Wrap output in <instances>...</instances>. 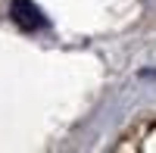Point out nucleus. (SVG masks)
Segmentation results:
<instances>
[{"label":"nucleus","mask_w":156,"mask_h":153,"mask_svg":"<svg viewBox=\"0 0 156 153\" xmlns=\"http://www.w3.org/2000/svg\"><path fill=\"white\" fill-rule=\"evenodd\" d=\"M9 19L16 22L22 31H41V28H47L44 9L37 3H31V0H12L9 3Z\"/></svg>","instance_id":"1"}]
</instances>
